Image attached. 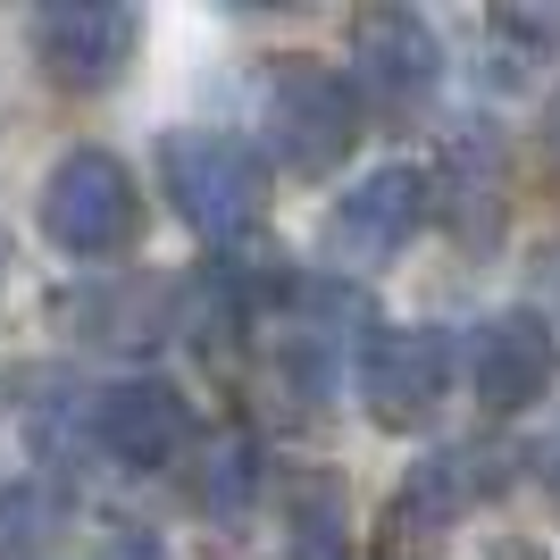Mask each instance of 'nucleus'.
Instances as JSON below:
<instances>
[{
  "label": "nucleus",
  "instance_id": "obj_1",
  "mask_svg": "<svg viewBox=\"0 0 560 560\" xmlns=\"http://www.w3.org/2000/svg\"><path fill=\"white\" fill-rule=\"evenodd\" d=\"M259 126H268V151L293 176H335L360 142V93L351 75L327 59H277L268 68V93H259Z\"/></svg>",
  "mask_w": 560,
  "mask_h": 560
},
{
  "label": "nucleus",
  "instance_id": "obj_2",
  "mask_svg": "<svg viewBox=\"0 0 560 560\" xmlns=\"http://www.w3.org/2000/svg\"><path fill=\"white\" fill-rule=\"evenodd\" d=\"M142 226V192L135 167L109 160V151H68V160L43 176V234L68 259H109L126 252Z\"/></svg>",
  "mask_w": 560,
  "mask_h": 560
},
{
  "label": "nucleus",
  "instance_id": "obj_3",
  "mask_svg": "<svg viewBox=\"0 0 560 560\" xmlns=\"http://www.w3.org/2000/svg\"><path fill=\"white\" fill-rule=\"evenodd\" d=\"M160 185L176 201V218L192 234H210V243H226V234H243L259 218V160L234 135H201V126L167 135L160 142Z\"/></svg>",
  "mask_w": 560,
  "mask_h": 560
},
{
  "label": "nucleus",
  "instance_id": "obj_4",
  "mask_svg": "<svg viewBox=\"0 0 560 560\" xmlns=\"http://www.w3.org/2000/svg\"><path fill=\"white\" fill-rule=\"evenodd\" d=\"M427 218H435V201H427V167H410V160L369 167V176L327 210V252H335V268H385Z\"/></svg>",
  "mask_w": 560,
  "mask_h": 560
},
{
  "label": "nucleus",
  "instance_id": "obj_5",
  "mask_svg": "<svg viewBox=\"0 0 560 560\" xmlns=\"http://www.w3.org/2000/svg\"><path fill=\"white\" fill-rule=\"evenodd\" d=\"M135 9H117V0H59L34 18V59H43L50 84H68V93H101L126 75L135 59Z\"/></svg>",
  "mask_w": 560,
  "mask_h": 560
},
{
  "label": "nucleus",
  "instance_id": "obj_6",
  "mask_svg": "<svg viewBox=\"0 0 560 560\" xmlns=\"http://www.w3.org/2000/svg\"><path fill=\"white\" fill-rule=\"evenodd\" d=\"M486 452L477 444H452V452H427L410 477H401L394 511H385V552L410 560V552H435V544L477 511V493H486Z\"/></svg>",
  "mask_w": 560,
  "mask_h": 560
},
{
  "label": "nucleus",
  "instance_id": "obj_7",
  "mask_svg": "<svg viewBox=\"0 0 560 560\" xmlns=\"http://www.w3.org/2000/svg\"><path fill=\"white\" fill-rule=\"evenodd\" d=\"M452 394V343L444 327H385L360 360V401L376 427H419Z\"/></svg>",
  "mask_w": 560,
  "mask_h": 560
},
{
  "label": "nucleus",
  "instance_id": "obj_8",
  "mask_svg": "<svg viewBox=\"0 0 560 560\" xmlns=\"http://www.w3.org/2000/svg\"><path fill=\"white\" fill-rule=\"evenodd\" d=\"M552 376H560V343L536 310L477 318V335H468V394L486 410H527V401L552 394Z\"/></svg>",
  "mask_w": 560,
  "mask_h": 560
},
{
  "label": "nucleus",
  "instance_id": "obj_9",
  "mask_svg": "<svg viewBox=\"0 0 560 560\" xmlns=\"http://www.w3.org/2000/svg\"><path fill=\"white\" fill-rule=\"evenodd\" d=\"M435 75H444V43L419 9H360L351 18V84L410 109V101L435 93Z\"/></svg>",
  "mask_w": 560,
  "mask_h": 560
},
{
  "label": "nucleus",
  "instance_id": "obj_10",
  "mask_svg": "<svg viewBox=\"0 0 560 560\" xmlns=\"http://www.w3.org/2000/svg\"><path fill=\"white\" fill-rule=\"evenodd\" d=\"M93 444L126 468H167L192 444V401L167 376H126L93 401Z\"/></svg>",
  "mask_w": 560,
  "mask_h": 560
},
{
  "label": "nucleus",
  "instance_id": "obj_11",
  "mask_svg": "<svg viewBox=\"0 0 560 560\" xmlns=\"http://www.w3.org/2000/svg\"><path fill=\"white\" fill-rule=\"evenodd\" d=\"M502 142L477 126V135H460L444 151V167H427V201L452 218V234L460 243H493L502 234Z\"/></svg>",
  "mask_w": 560,
  "mask_h": 560
},
{
  "label": "nucleus",
  "instance_id": "obj_12",
  "mask_svg": "<svg viewBox=\"0 0 560 560\" xmlns=\"http://www.w3.org/2000/svg\"><path fill=\"white\" fill-rule=\"evenodd\" d=\"M259 493V452L252 435H218L210 452H201V511H243Z\"/></svg>",
  "mask_w": 560,
  "mask_h": 560
},
{
  "label": "nucleus",
  "instance_id": "obj_13",
  "mask_svg": "<svg viewBox=\"0 0 560 560\" xmlns=\"http://www.w3.org/2000/svg\"><path fill=\"white\" fill-rule=\"evenodd\" d=\"M50 493L43 486H9L0 493V560H34L43 552V536H50Z\"/></svg>",
  "mask_w": 560,
  "mask_h": 560
},
{
  "label": "nucleus",
  "instance_id": "obj_14",
  "mask_svg": "<svg viewBox=\"0 0 560 560\" xmlns=\"http://www.w3.org/2000/svg\"><path fill=\"white\" fill-rule=\"evenodd\" d=\"M293 560H343V527H335L327 502H302V518H293Z\"/></svg>",
  "mask_w": 560,
  "mask_h": 560
},
{
  "label": "nucleus",
  "instance_id": "obj_15",
  "mask_svg": "<svg viewBox=\"0 0 560 560\" xmlns=\"http://www.w3.org/2000/svg\"><path fill=\"white\" fill-rule=\"evenodd\" d=\"M93 560H167V552H151V544H109V552H93Z\"/></svg>",
  "mask_w": 560,
  "mask_h": 560
},
{
  "label": "nucleus",
  "instance_id": "obj_16",
  "mask_svg": "<svg viewBox=\"0 0 560 560\" xmlns=\"http://www.w3.org/2000/svg\"><path fill=\"white\" fill-rule=\"evenodd\" d=\"M493 560H544V552H527V544H502V552H493Z\"/></svg>",
  "mask_w": 560,
  "mask_h": 560
},
{
  "label": "nucleus",
  "instance_id": "obj_17",
  "mask_svg": "<svg viewBox=\"0 0 560 560\" xmlns=\"http://www.w3.org/2000/svg\"><path fill=\"white\" fill-rule=\"evenodd\" d=\"M0 268H9V243H0Z\"/></svg>",
  "mask_w": 560,
  "mask_h": 560
}]
</instances>
